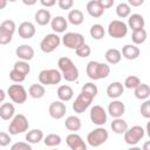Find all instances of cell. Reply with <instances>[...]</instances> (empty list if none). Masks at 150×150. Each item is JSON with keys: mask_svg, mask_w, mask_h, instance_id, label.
<instances>
[{"mask_svg": "<svg viewBox=\"0 0 150 150\" xmlns=\"http://www.w3.org/2000/svg\"><path fill=\"white\" fill-rule=\"evenodd\" d=\"M57 66H59V70L62 74V79H64L66 81L74 82L79 79V69L69 57L67 56L60 57L57 60Z\"/></svg>", "mask_w": 150, "mask_h": 150, "instance_id": "1", "label": "cell"}, {"mask_svg": "<svg viewBox=\"0 0 150 150\" xmlns=\"http://www.w3.org/2000/svg\"><path fill=\"white\" fill-rule=\"evenodd\" d=\"M86 73L91 80H102L108 77L110 74V67L107 63H102L98 61H89L86 68Z\"/></svg>", "mask_w": 150, "mask_h": 150, "instance_id": "2", "label": "cell"}, {"mask_svg": "<svg viewBox=\"0 0 150 150\" xmlns=\"http://www.w3.org/2000/svg\"><path fill=\"white\" fill-rule=\"evenodd\" d=\"M28 127H29V123L27 117L22 114H18L12 117V121L8 125V131H9V135H19L27 131Z\"/></svg>", "mask_w": 150, "mask_h": 150, "instance_id": "3", "label": "cell"}, {"mask_svg": "<svg viewBox=\"0 0 150 150\" xmlns=\"http://www.w3.org/2000/svg\"><path fill=\"white\" fill-rule=\"evenodd\" d=\"M108 137H109L108 131H107L104 128H102V127L100 125L98 128L91 130V131L88 134V136H87V142H88V144H89L90 146L97 148V146L102 145L103 143H105L107 139H108Z\"/></svg>", "mask_w": 150, "mask_h": 150, "instance_id": "4", "label": "cell"}, {"mask_svg": "<svg viewBox=\"0 0 150 150\" xmlns=\"http://www.w3.org/2000/svg\"><path fill=\"white\" fill-rule=\"evenodd\" d=\"M62 80V74L57 69H43L39 74V82L41 84H59Z\"/></svg>", "mask_w": 150, "mask_h": 150, "instance_id": "5", "label": "cell"}, {"mask_svg": "<svg viewBox=\"0 0 150 150\" xmlns=\"http://www.w3.org/2000/svg\"><path fill=\"white\" fill-rule=\"evenodd\" d=\"M144 128L141 125H134L124 131V142L129 145H136L145 135Z\"/></svg>", "mask_w": 150, "mask_h": 150, "instance_id": "6", "label": "cell"}, {"mask_svg": "<svg viewBox=\"0 0 150 150\" xmlns=\"http://www.w3.org/2000/svg\"><path fill=\"white\" fill-rule=\"evenodd\" d=\"M61 42L63 43L64 47H67L69 49H76L77 47H80L81 45L84 43V36L81 33L68 32L62 36Z\"/></svg>", "mask_w": 150, "mask_h": 150, "instance_id": "7", "label": "cell"}, {"mask_svg": "<svg viewBox=\"0 0 150 150\" xmlns=\"http://www.w3.org/2000/svg\"><path fill=\"white\" fill-rule=\"evenodd\" d=\"M61 43V38L56 33L47 34L40 42V48L43 53H52L54 52Z\"/></svg>", "mask_w": 150, "mask_h": 150, "instance_id": "8", "label": "cell"}, {"mask_svg": "<svg viewBox=\"0 0 150 150\" xmlns=\"http://www.w3.org/2000/svg\"><path fill=\"white\" fill-rule=\"evenodd\" d=\"M9 98L18 104H22L27 101V91L22 84H12L7 89Z\"/></svg>", "mask_w": 150, "mask_h": 150, "instance_id": "9", "label": "cell"}, {"mask_svg": "<svg viewBox=\"0 0 150 150\" xmlns=\"http://www.w3.org/2000/svg\"><path fill=\"white\" fill-rule=\"evenodd\" d=\"M108 34L114 39H122L128 34V25L121 20H112L108 26Z\"/></svg>", "mask_w": 150, "mask_h": 150, "instance_id": "10", "label": "cell"}, {"mask_svg": "<svg viewBox=\"0 0 150 150\" xmlns=\"http://www.w3.org/2000/svg\"><path fill=\"white\" fill-rule=\"evenodd\" d=\"M93 100H94V98H93L91 96H89L88 94L81 91V93L79 94V96L75 98L74 103H73V110H74L75 112H77V114L84 112V111L89 108V105L91 104Z\"/></svg>", "mask_w": 150, "mask_h": 150, "instance_id": "11", "label": "cell"}, {"mask_svg": "<svg viewBox=\"0 0 150 150\" xmlns=\"http://www.w3.org/2000/svg\"><path fill=\"white\" fill-rule=\"evenodd\" d=\"M89 116H90V121L98 127L104 125L107 122V118H108V115H107V111L104 110V108L101 105H97V104L91 107Z\"/></svg>", "mask_w": 150, "mask_h": 150, "instance_id": "12", "label": "cell"}, {"mask_svg": "<svg viewBox=\"0 0 150 150\" xmlns=\"http://www.w3.org/2000/svg\"><path fill=\"white\" fill-rule=\"evenodd\" d=\"M66 111H67V108L62 101H54L49 104V108H48L49 116L54 120L62 118L66 115Z\"/></svg>", "mask_w": 150, "mask_h": 150, "instance_id": "13", "label": "cell"}, {"mask_svg": "<svg viewBox=\"0 0 150 150\" xmlns=\"http://www.w3.org/2000/svg\"><path fill=\"white\" fill-rule=\"evenodd\" d=\"M66 143L71 150H87V144L84 143L82 137L75 132H71L67 136Z\"/></svg>", "mask_w": 150, "mask_h": 150, "instance_id": "14", "label": "cell"}, {"mask_svg": "<svg viewBox=\"0 0 150 150\" xmlns=\"http://www.w3.org/2000/svg\"><path fill=\"white\" fill-rule=\"evenodd\" d=\"M18 33L22 39H32L35 35V26L29 21H23L19 25Z\"/></svg>", "mask_w": 150, "mask_h": 150, "instance_id": "15", "label": "cell"}, {"mask_svg": "<svg viewBox=\"0 0 150 150\" xmlns=\"http://www.w3.org/2000/svg\"><path fill=\"white\" fill-rule=\"evenodd\" d=\"M124 111H125V105H124L123 102H121L118 100H115V101L110 102L109 105H108V112L112 118L122 117Z\"/></svg>", "mask_w": 150, "mask_h": 150, "instance_id": "16", "label": "cell"}, {"mask_svg": "<svg viewBox=\"0 0 150 150\" xmlns=\"http://www.w3.org/2000/svg\"><path fill=\"white\" fill-rule=\"evenodd\" d=\"M15 54L20 60L29 61L34 57V49L29 45H21L15 49Z\"/></svg>", "mask_w": 150, "mask_h": 150, "instance_id": "17", "label": "cell"}, {"mask_svg": "<svg viewBox=\"0 0 150 150\" xmlns=\"http://www.w3.org/2000/svg\"><path fill=\"white\" fill-rule=\"evenodd\" d=\"M50 26H52V29L56 34L57 33H64L67 27H68V21L64 16L57 15V16H55L50 20Z\"/></svg>", "mask_w": 150, "mask_h": 150, "instance_id": "18", "label": "cell"}, {"mask_svg": "<svg viewBox=\"0 0 150 150\" xmlns=\"http://www.w3.org/2000/svg\"><path fill=\"white\" fill-rule=\"evenodd\" d=\"M123 91H124V86L118 81L111 82L107 87V95L110 98H118L123 94Z\"/></svg>", "mask_w": 150, "mask_h": 150, "instance_id": "19", "label": "cell"}, {"mask_svg": "<svg viewBox=\"0 0 150 150\" xmlns=\"http://www.w3.org/2000/svg\"><path fill=\"white\" fill-rule=\"evenodd\" d=\"M139 53H141L139 48L136 45H130V43L123 46L122 52H121L123 57H125L127 60H136L139 56Z\"/></svg>", "mask_w": 150, "mask_h": 150, "instance_id": "20", "label": "cell"}, {"mask_svg": "<svg viewBox=\"0 0 150 150\" xmlns=\"http://www.w3.org/2000/svg\"><path fill=\"white\" fill-rule=\"evenodd\" d=\"M87 12L91 18H101L104 13V9L100 6V4L97 2V0H90L87 4Z\"/></svg>", "mask_w": 150, "mask_h": 150, "instance_id": "21", "label": "cell"}, {"mask_svg": "<svg viewBox=\"0 0 150 150\" xmlns=\"http://www.w3.org/2000/svg\"><path fill=\"white\" fill-rule=\"evenodd\" d=\"M144 25H145V21H144V18H143L141 14L135 13V14L129 15L128 26L131 28V30L139 29V28H144Z\"/></svg>", "mask_w": 150, "mask_h": 150, "instance_id": "22", "label": "cell"}, {"mask_svg": "<svg viewBox=\"0 0 150 150\" xmlns=\"http://www.w3.org/2000/svg\"><path fill=\"white\" fill-rule=\"evenodd\" d=\"M73 96H74V90L70 86L63 84V86H60L57 88V97L60 98V101L68 102L73 98Z\"/></svg>", "mask_w": 150, "mask_h": 150, "instance_id": "23", "label": "cell"}, {"mask_svg": "<svg viewBox=\"0 0 150 150\" xmlns=\"http://www.w3.org/2000/svg\"><path fill=\"white\" fill-rule=\"evenodd\" d=\"M52 20L50 12L48 9H39L35 13V22L39 26H47Z\"/></svg>", "mask_w": 150, "mask_h": 150, "instance_id": "24", "label": "cell"}, {"mask_svg": "<svg viewBox=\"0 0 150 150\" xmlns=\"http://www.w3.org/2000/svg\"><path fill=\"white\" fill-rule=\"evenodd\" d=\"M110 127H111V130H112L115 134H118V135L124 134V131L129 128V127H128V123H127L122 117H116V118H114L112 122H111V124H110Z\"/></svg>", "mask_w": 150, "mask_h": 150, "instance_id": "25", "label": "cell"}, {"mask_svg": "<svg viewBox=\"0 0 150 150\" xmlns=\"http://www.w3.org/2000/svg\"><path fill=\"white\" fill-rule=\"evenodd\" d=\"M15 114V108L12 103H2L0 105V117L5 121L11 120Z\"/></svg>", "mask_w": 150, "mask_h": 150, "instance_id": "26", "label": "cell"}, {"mask_svg": "<svg viewBox=\"0 0 150 150\" xmlns=\"http://www.w3.org/2000/svg\"><path fill=\"white\" fill-rule=\"evenodd\" d=\"M104 57H105V60H107L108 63H110V64H117L121 61V59H122V54H121V52L118 49L110 48V49H108L105 52Z\"/></svg>", "mask_w": 150, "mask_h": 150, "instance_id": "27", "label": "cell"}, {"mask_svg": "<svg viewBox=\"0 0 150 150\" xmlns=\"http://www.w3.org/2000/svg\"><path fill=\"white\" fill-rule=\"evenodd\" d=\"M135 97L138 100H146L150 96V87L146 83H139L135 89H134Z\"/></svg>", "mask_w": 150, "mask_h": 150, "instance_id": "28", "label": "cell"}, {"mask_svg": "<svg viewBox=\"0 0 150 150\" xmlns=\"http://www.w3.org/2000/svg\"><path fill=\"white\" fill-rule=\"evenodd\" d=\"M64 127L69 131H79L82 127V122L77 116H68L64 121Z\"/></svg>", "mask_w": 150, "mask_h": 150, "instance_id": "29", "label": "cell"}, {"mask_svg": "<svg viewBox=\"0 0 150 150\" xmlns=\"http://www.w3.org/2000/svg\"><path fill=\"white\" fill-rule=\"evenodd\" d=\"M46 94V89L41 83H34L28 89V95L33 98H41Z\"/></svg>", "mask_w": 150, "mask_h": 150, "instance_id": "30", "label": "cell"}, {"mask_svg": "<svg viewBox=\"0 0 150 150\" xmlns=\"http://www.w3.org/2000/svg\"><path fill=\"white\" fill-rule=\"evenodd\" d=\"M43 139V132L40 129H33L26 134V141L30 144H38Z\"/></svg>", "mask_w": 150, "mask_h": 150, "instance_id": "31", "label": "cell"}, {"mask_svg": "<svg viewBox=\"0 0 150 150\" xmlns=\"http://www.w3.org/2000/svg\"><path fill=\"white\" fill-rule=\"evenodd\" d=\"M68 21L74 25V26H80L83 20H84V16H83V13L80 11V9H71L69 13H68Z\"/></svg>", "mask_w": 150, "mask_h": 150, "instance_id": "32", "label": "cell"}, {"mask_svg": "<svg viewBox=\"0 0 150 150\" xmlns=\"http://www.w3.org/2000/svg\"><path fill=\"white\" fill-rule=\"evenodd\" d=\"M148 38V33L144 28H139V29H135L132 30V34H131V40L134 42V45H142L145 42Z\"/></svg>", "mask_w": 150, "mask_h": 150, "instance_id": "33", "label": "cell"}, {"mask_svg": "<svg viewBox=\"0 0 150 150\" xmlns=\"http://www.w3.org/2000/svg\"><path fill=\"white\" fill-rule=\"evenodd\" d=\"M89 33H90V36H91L93 39H95V40H101V39H103L104 35H105V30H104L103 26L100 25V23L93 25V26L90 27Z\"/></svg>", "mask_w": 150, "mask_h": 150, "instance_id": "34", "label": "cell"}, {"mask_svg": "<svg viewBox=\"0 0 150 150\" xmlns=\"http://www.w3.org/2000/svg\"><path fill=\"white\" fill-rule=\"evenodd\" d=\"M61 137L57 134H48L46 137H43V143L47 146H57L61 144Z\"/></svg>", "mask_w": 150, "mask_h": 150, "instance_id": "35", "label": "cell"}, {"mask_svg": "<svg viewBox=\"0 0 150 150\" xmlns=\"http://www.w3.org/2000/svg\"><path fill=\"white\" fill-rule=\"evenodd\" d=\"M130 12H131V8L128 4L125 2H121L116 6V14L118 18L121 19H124V18H128L130 15Z\"/></svg>", "mask_w": 150, "mask_h": 150, "instance_id": "36", "label": "cell"}, {"mask_svg": "<svg viewBox=\"0 0 150 150\" xmlns=\"http://www.w3.org/2000/svg\"><path fill=\"white\" fill-rule=\"evenodd\" d=\"M13 69L18 70L19 73L23 74V75H28L29 71H30V66L28 64L27 61H23V60H20V61H16L13 66Z\"/></svg>", "mask_w": 150, "mask_h": 150, "instance_id": "37", "label": "cell"}, {"mask_svg": "<svg viewBox=\"0 0 150 150\" xmlns=\"http://www.w3.org/2000/svg\"><path fill=\"white\" fill-rule=\"evenodd\" d=\"M139 83H141V80H139L137 76L130 75V76L125 77L123 86H124V88H127V89H135Z\"/></svg>", "mask_w": 150, "mask_h": 150, "instance_id": "38", "label": "cell"}, {"mask_svg": "<svg viewBox=\"0 0 150 150\" xmlns=\"http://www.w3.org/2000/svg\"><path fill=\"white\" fill-rule=\"evenodd\" d=\"M81 91H83V93L88 94L89 96H91L93 98H95L96 95H97V93H98V89H97L96 84H94V83H91V82H88V83H84V84H83Z\"/></svg>", "mask_w": 150, "mask_h": 150, "instance_id": "39", "label": "cell"}, {"mask_svg": "<svg viewBox=\"0 0 150 150\" xmlns=\"http://www.w3.org/2000/svg\"><path fill=\"white\" fill-rule=\"evenodd\" d=\"M75 53H76V55L80 56V57H88V56L90 55V53H91V49H90V47L84 42L83 45H81L80 47H77V48L75 49Z\"/></svg>", "mask_w": 150, "mask_h": 150, "instance_id": "40", "label": "cell"}, {"mask_svg": "<svg viewBox=\"0 0 150 150\" xmlns=\"http://www.w3.org/2000/svg\"><path fill=\"white\" fill-rule=\"evenodd\" d=\"M0 27L2 28V29H5L6 32H8L9 34H14V32H15V29H16V25H15V22L13 21V20H5V21H2L1 22V25H0Z\"/></svg>", "mask_w": 150, "mask_h": 150, "instance_id": "41", "label": "cell"}, {"mask_svg": "<svg viewBox=\"0 0 150 150\" xmlns=\"http://www.w3.org/2000/svg\"><path fill=\"white\" fill-rule=\"evenodd\" d=\"M9 79H11L13 82H15V83H21V82L25 81L26 75L19 73V71L15 70V69H12V70L9 71Z\"/></svg>", "mask_w": 150, "mask_h": 150, "instance_id": "42", "label": "cell"}, {"mask_svg": "<svg viewBox=\"0 0 150 150\" xmlns=\"http://www.w3.org/2000/svg\"><path fill=\"white\" fill-rule=\"evenodd\" d=\"M13 35L0 27V45H8L12 41Z\"/></svg>", "mask_w": 150, "mask_h": 150, "instance_id": "43", "label": "cell"}, {"mask_svg": "<svg viewBox=\"0 0 150 150\" xmlns=\"http://www.w3.org/2000/svg\"><path fill=\"white\" fill-rule=\"evenodd\" d=\"M141 115L144 118H150V101L146 98L141 105Z\"/></svg>", "mask_w": 150, "mask_h": 150, "instance_id": "44", "label": "cell"}, {"mask_svg": "<svg viewBox=\"0 0 150 150\" xmlns=\"http://www.w3.org/2000/svg\"><path fill=\"white\" fill-rule=\"evenodd\" d=\"M12 150H32V145L28 142H16L11 146Z\"/></svg>", "mask_w": 150, "mask_h": 150, "instance_id": "45", "label": "cell"}, {"mask_svg": "<svg viewBox=\"0 0 150 150\" xmlns=\"http://www.w3.org/2000/svg\"><path fill=\"white\" fill-rule=\"evenodd\" d=\"M57 5L61 9L68 11L74 6V0H57Z\"/></svg>", "mask_w": 150, "mask_h": 150, "instance_id": "46", "label": "cell"}, {"mask_svg": "<svg viewBox=\"0 0 150 150\" xmlns=\"http://www.w3.org/2000/svg\"><path fill=\"white\" fill-rule=\"evenodd\" d=\"M11 136L7 132L0 131V146H7L11 143Z\"/></svg>", "mask_w": 150, "mask_h": 150, "instance_id": "47", "label": "cell"}, {"mask_svg": "<svg viewBox=\"0 0 150 150\" xmlns=\"http://www.w3.org/2000/svg\"><path fill=\"white\" fill-rule=\"evenodd\" d=\"M97 2L100 4V6H101L103 9H108V8L112 7L115 0H97Z\"/></svg>", "mask_w": 150, "mask_h": 150, "instance_id": "48", "label": "cell"}, {"mask_svg": "<svg viewBox=\"0 0 150 150\" xmlns=\"http://www.w3.org/2000/svg\"><path fill=\"white\" fill-rule=\"evenodd\" d=\"M40 2H41V5L43 6V7H53L55 4H56V0H40Z\"/></svg>", "mask_w": 150, "mask_h": 150, "instance_id": "49", "label": "cell"}, {"mask_svg": "<svg viewBox=\"0 0 150 150\" xmlns=\"http://www.w3.org/2000/svg\"><path fill=\"white\" fill-rule=\"evenodd\" d=\"M144 4V0H128V5L132 7H139Z\"/></svg>", "mask_w": 150, "mask_h": 150, "instance_id": "50", "label": "cell"}, {"mask_svg": "<svg viewBox=\"0 0 150 150\" xmlns=\"http://www.w3.org/2000/svg\"><path fill=\"white\" fill-rule=\"evenodd\" d=\"M26 6H33V5H35L36 2H38V0H21Z\"/></svg>", "mask_w": 150, "mask_h": 150, "instance_id": "51", "label": "cell"}, {"mask_svg": "<svg viewBox=\"0 0 150 150\" xmlns=\"http://www.w3.org/2000/svg\"><path fill=\"white\" fill-rule=\"evenodd\" d=\"M5 98H6V94L2 89H0V103H2L5 101Z\"/></svg>", "mask_w": 150, "mask_h": 150, "instance_id": "52", "label": "cell"}, {"mask_svg": "<svg viewBox=\"0 0 150 150\" xmlns=\"http://www.w3.org/2000/svg\"><path fill=\"white\" fill-rule=\"evenodd\" d=\"M7 2H8L7 0H0V11L4 9V8L7 6Z\"/></svg>", "mask_w": 150, "mask_h": 150, "instance_id": "53", "label": "cell"}, {"mask_svg": "<svg viewBox=\"0 0 150 150\" xmlns=\"http://www.w3.org/2000/svg\"><path fill=\"white\" fill-rule=\"evenodd\" d=\"M149 145H150V143H149V142H146V143L144 144V150H149Z\"/></svg>", "mask_w": 150, "mask_h": 150, "instance_id": "54", "label": "cell"}, {"mask_svg": "<svg viewBox=\"0 0 150 150\" xmlns=\"http://www.w3.org/2000/svg\"><path fill=\"white\" fill-rule=\"evenodd\" d=\"M7 1H8V2H15L16 0H7Z\"/></svg>", "mask_w": 150, "mask_h": 150, "instance_id": "55", "label": "cell"}]
</instances>
